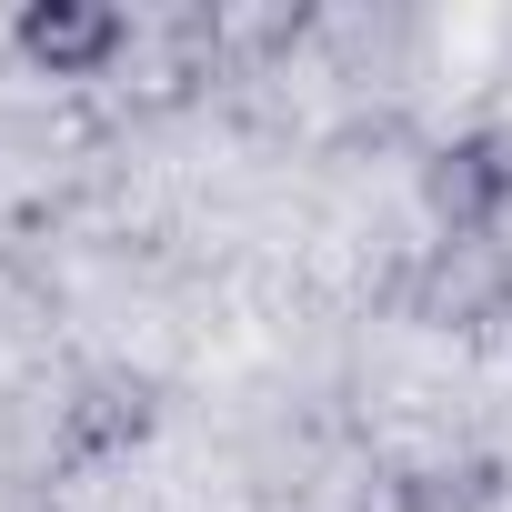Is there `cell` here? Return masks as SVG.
Here are the masks:
<instances>
[{"label": "cell", "mask_w": 512, "mask_h": 512, "mask_svg": "<svg viewBox=\"0 0 512 512\" xmlns=\"http://www.w3.org/2000/svg\"><path fill=\"white\" fill-rule=\"evenodd\" d=\"M131 11H111V0H31V11H11V51L31 81H111L131 61Z\"/></svg>", "instance_id": "1"}]
</instances>
